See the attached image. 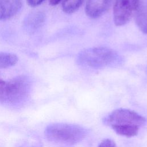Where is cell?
<instances>
[{
  "instance_id": "obj_1",
  "label": "cell",
  "mask_w": 147,
  "mask_h": 147,
  "mask_svg": "<svg viewBox=\"0 0 147 147\" xmlns=\"http://www.w3.org/2000/svg\"><path fill=\"white\" fill-rule=\"evenodd\" d=\"M30 82L26 76H18L0 85V102L10 107L21 106L27 99Z\"/></svg>"
},
{
  "instance_id": "obj_2",
  "label": "cell",
  "mask_w": 147,
  "mask_h": 147,
  "mask_svg": "<svg viewBox=\"0 0 147 147\" xmlns=\"http://www.w3.org/2000/svg\"><path fill=\"white\" fill-rule=\"evenodd\" d=\"M119 57L114 50L105 47H94L82 51L78 56L80 65L92 69L112 66L119 62Z\"/></svg>"
},
{
  "instance_id": "obj_3",
  "label": "cell",
  "mask_w": 147,
  "mask_h": 147,
  "mask_svg": "<svg viewBox=\"0 0 147 147\" xmlns=\"http://www.w3.org/2000/svg\"><path fill=\"white\" fill-rule=\"evenodd\" d=\"M87 134V129L82 126L63 123L51 124L45 130V137L48 140L67 144H75L80 142Z\"/></svg>"
},
{
  "instance_id": "obj_4",
  "label": "cell",
  "mask_w": 147,
  "mask_h": 147,
  "mask_svg": "<svg viewBox=\"0 0 147 147\" xmlns=\"http://www.w3.org/2000/svg\"><path fill=\"white\" fill-rule=\"evenodd\" d=\"M146 119L134 111L118 109L114 110L104 119V123L111 126L113 125H131L138 127L144 125Z\"/></svg>"
},
{
  "instance_id": "obj_5",
  "label": "cell",
  "mask_w": 147,
  "mask_h": 147,
  "mask_svg": "<svg viewBox=\"0 0 147 147\" xmlns=\"http://www.w3.org/2000/svg\"><path fill=\"white\" fill-rule=\"evenodd\" d=\"M140 0H115L113 18L117 26L127 24L135 14L140 4Z\"/></svg>"
},
{
  "instance_id": "obj_6",
  "label": "cell",
  "mask_w": 147,
  "mask_h": 147,
  "mask_svg": "<svg viewBox=\"0 0 147 147\" xmlns=\"http://www.w3.org/2000/svg\"><path fill=\"white\" fill-rule=\"evenodd\" d=\"M113 0H87L85 12L91 18H97L104 14L110 7Z\"/></svg>"
},
{
  "instance_id": "obj_7",
  "label": "cell",
  "mask_w": 147,
  "mask_h": 147,
  "mask_svg": "<svg viewBox=\"0 0 147 147\" xmlns=\"http://www.w3.org/2000/svg\"><path fill=\"white\" fill-rule=\"evenodd\" d=\"M21 0H0V20L14 16L21 9Z\"/></svg>"
},
{
  "instance_id": "obj_8",
  "label": "cell",
  "mask_w": 147,
  "mask_h": 147,
  "mask_svg": "<svg viewBox=\"0 0 147 147\" xmlns=\"http://www.w3.org/2000/svg\"><path fill=\"white\" fill-rule=\"evenodd\" d=\"M134 14L137 26L142 32L147 34V0L140 2Z\"/></svg>"
},
{
  "instance_id": "obj_9",
  "label": "cell",
  "mask_w": 147,
  "mask_h": 147,
  "mask_svg": "<svg viewBox=\"0 0 147 147\" xmlns=\"http://www.w3.org/2000/svg\"><path fill=\"white\" fill-rule=\"evenodd\" d=\"M111 127L118 134L128 137L136 136L139 130V127L131 125H113Z\"/></svg>"
},
{
  "instance_id": "obj_10",
  "label": "cell",
  "mask_w": 147,
  "mask_h": 147,
  "mask_svg": "<svg viewBox=\"0 0 147 147\" xmlns=\"http://www.w3.org/2000/svg\"><path fill=\"white\" fill-rule=\"evenodd\" d=\"M18 57L13 53L0 51V68H6L14 65Z\"/></svg>"
},
{
  "instance_id": "obj_11",
  "label": "cell",
  "mask_w": 147,
  "mask_h": 147,
  "mask_svg": "<svg viewBox=\"0 0 147 147\" xmlns=\"http://www.w3.org/2000/svg\"><path fill=\"white\" fill-rule=\"evenodd\" d=\"M84 0H63L62 9L64 12L71 14L78 10Z\"/></svg>"
},
{
  "instance_id": "obj_12",
  "label": "cell",
  "mask_w": 147,
  "mask_h": 147,
  "mask_svg": "<svg viewBox=\"0 0 147 147\" xmlns=\"http://www.w3.org/2000/svg\"><path fill=\"white\" fill-rule=\"evenodd\" d=\"M115 146L116 145L114 141L109 138L103 140L98 146V147H115Z\"/></svg>"
},
{
  "instance_id": "obj_13",
  "label": "cell",
  "mask_w": 147,
  "mask_h": 147,
  "mask_svg": "<svg viewBox=\"0 0 147 147\" xmlns=\"http://www.w3.org/2000/svg\"><path fill=\"white\" fill-rule=\"evenodd\" d=\"M45 0H26V2L29 6L32 7H35L40 5Z\"/></svg>"
},
{
  "instance_id": "obj_14",
  "label": "cell",
  "mask_w": 147,
  "mask_h": 147,
  "mask_svg": "<svg viewBox=\"0 0 147 147\" xmlns=\"http://www.w3.org/2000/svg\"><path fill=\"white\" fill-rule=\"evenodd\" d=\"M61 0H49V3L52 5V6H55L57 5Z\"/></svg>"
},
{
  "instance_id": "obj_15",
  "label": "cell",
  "mask_w": 147,
  "mask_h": 147,
  "mask_svg": "<svg viewBox=\"0 0 147 147\" xmlns=\"http://www.w3.org/2000/svg\"><path fill=\"white\" fill-rule=\"evenodd\" d=\"M3 82H4L3 80H2V79H0V85H1V84H2L3 83Z\"/></svg>"
}]
</instances>
